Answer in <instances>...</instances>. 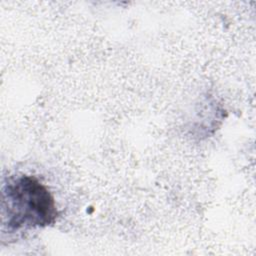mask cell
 Segmentation results:
<instances>
[{"instance_id":"6da1fadb","label":"cell","mask_w":256,"mask_h":256,"mask_svg":"<svg viewBox=\"0 0 256 256\" xmlns=\"http://www.w3.org/2000/svg\"><path fill=\"white\" fill-rule=\"evenodd\" d=\"M3 225L9 233L55 223L58 210L47 187L29 175L12 177L2 190Z\"/></svg>"}]
</instances>
